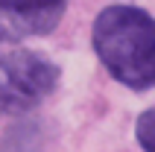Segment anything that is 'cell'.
<instances>
[{
    "label": "cell",
    "mask_w": 155,
    "mask_h": 152,
    "mask_svg": "<svg viewBox=\"0 0 155 152\" xmlns=\"http://www.w3.org/2000/svg\"><path fill=\"white\" fill-rule=\"evenodd\" d=\"M91 44L105 70L126 88L155 85V18L138 6H108L94 21Z\"/></svg>",
    "instance_id": "obj_1"
},
{
    "label": "cell",
    "mask_w": 155,
    "mask_h": 152,
    "mask_svg": "<svg viewBox=\"0 0 155 152\" xmlns=\"http://www.w3.org/2000/svg\"><path fill=\"white\" fill-rule=\"evenodd\" d=\"M59 85V68L32 50L0 53V114H21L47 100Z\"/></svg>",
    "instance_id": "obj_2"
},
{
    "label": "cell",
    "mask_w": 155,
    "mask_h": 152,
    "mask_svg": "<svg viewBox=\"0 0 155 152\" xmlns=\"http://www.w3.org/2000/svg\"><path fill=\"white\" fill-rule=\"evenodd\" d=\"M68 0H0V38L44 35L61 21Z\"/></svg>",
    "instance_id": "obj_3"
},
{
    "label": "cell",
    "mask_w": 155,
    "mask_h": 152,
    "mask_svg": "<svg viewBox=\"0 0 155 152\" xmlns=\"http://www.w3.org/2000/svg\"><path fill=\"white\" fill-rule=\"evenodd\" d=\"M135 137L147 152H155V105L147 108L135 123Z\"/></svg>",
    "instance_id": "obj_4"
}]
</instances>
